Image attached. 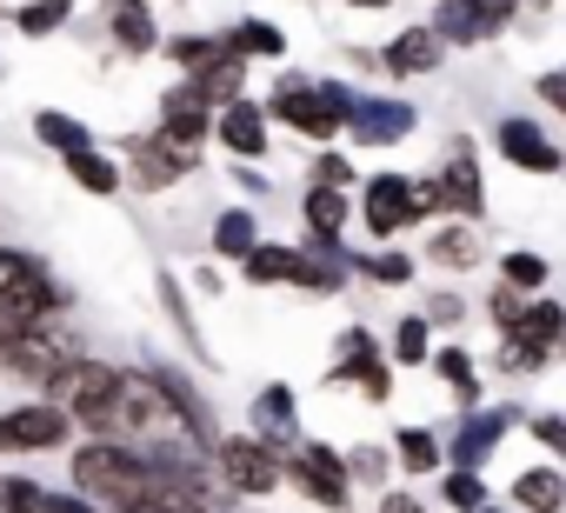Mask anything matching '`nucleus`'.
Instances as JSON below:
<instances>
[{
  "instance_id": "obj_1",
  "label": "nucleus",
  "mask_w": 566,
  "mask_h": 513,
  "mask_svg": "<svg viewBox=\"0 0 566 513\" xmlns=\"http://www.w3.org/2000/svg\"><path fill=\"white\" fill-rule=\"evenodd\" d=\"M354 107H360V94L347 81H321V74H280V87L266 94V121L314 147H334L354 127Z\"/></svg>"
},
{
  "instance_id": "obj_2",
  "label": "nucleus",
  "mask_w": 566,
  "mask_h": 513,
  "mask_svg": "<svg viewBox=\"0 0 566 513\" xmlns=\"http://www.w3.org/2000/svg\"><path fill=\"white\" fill-rule=\"evenodd\" d=\"M74 493H87L101 513H140L154 493V467L134 440H81L74 447Z\"/></svg>"
},
{
  "instance_id": "obj_3",
  "label": "nucleus",
  "mask_w": 566,
  "mask_h": 513,
  "mask_svg": "<svg viewBox=\"0 0 566 513\" xmlns=\"http://www.w3.org/2000/svg\"><path fill=\"white\" fill-rule=\"evenodd\" d=\"M48 400H54L87 440L120 433V367H107V360H94V354H74V360L54 374Z\"/></svg>"
},
{
  "instance_id": "obj_4",
  "label": "nucleus",
  "mask_w": 566,
  "mask_h": 513,
  "mask_svg": "<svg viewBox=\"0 0 566 513\" xmlns=\"http://www.w3.org/2000/svg\"><path fill=\"white\" fill-rule=\"evenodd\" d=\"M67 307H74V294L54 281V268L41 261V253L0 240V314H8L14 327H48Z\"/></svg>"
},
{
  "instance_id": "obj_5",
  "label": "nucleus",
  "mask_w": 566,
  "mask_h": 513,
  "mask_svg": "<svg viewBox=\"0 0 566 513\" xmlns=\"http://www.w3.org/2000/svg\"><path fill=\"white\" fill-rule=\"evenodd\" d=\"M213 473H220L227 493L266 500V493L287 486V453H273V447L253 440V433H220V440H213Z\"/></svg>"
},
{
  "instance_id": "obj_6",
  "label": "nucleus",
  "mask_w": 566,
  "mask_h": 513,
  "mask_svg": "<svg viewBox=\"0 0 566 513\" xmlns=\"http://www.w3.org/2000/svg\"><path fill=\"white\" fill-rule=\"evenodd\" d=\"M287 486L327 513H347L354 506V473H347V453L327 447V440H294L287 447Z\"/></svg>"
},
{
  "instance_id": "obj_7",
  "label": "nucleus",
  "mask_w": 566,
  "mask_h": 513,
  "mask_svg": "<svg viewBox=\"0 0 566 513\" xmlns=\"http://www.w3.org/2000/svg\"><path fill=\"white\" fill-rule=\"evenodd\" d=\"M327 387H354L367 407H387V400H394V360L380 354V341H374L367 327H347V334L334 341Z\"/></svg>"
},
{
  "instance_id": "obj_8",
  "label": "nucleus",
  "mask_w": 566,
  "mask_h": 513,
  "mask_svg": "<svg viewBox=\"0 0 566 513\" xmlns=\"http://www.w3.org/2000/svg\"><path fill=\"white\" fill-rule=\"evenodd\" d=\"M360 220L374 240H400L407 227H420V180L413 174H374L360 180Z\"/></svg>"
},
{
  "instance_id": "obj_9",
  "label": "nucleus",
  "mask_w": 566,
  "mask_h": 513,
  "mask_svg": "<svg viewBox=\"0 0 566 513\" xmlns=\"http://www.w3.org/2000/svg\"><path fill=\"white\" fill-rule=\"evenodd\" d=\"M193 167H200V154H180V147L160 140V134H127V147H120V174H127V187H140V193H167V187H180Z\"/></svg>"
},
{
  "instance_id": "obj_10",
  "label": "nucleus",
  "mask_w": 566,
  "mask_h": 513,
  "mask_svg": "<svg viewBox=\"0 0 566 513\" xmlns=\"http://www.w3.org/2000/svg\"><path fill=\"white\" fill-rule=\"evenodd\" d=\"M427 180H433V193H440V220H447V213H453V220H480V213H486V167H480L473 140H453L447 160H440Z\"/></svg>"
},
{
  "instance_id": "obj_11",
  "label": "nucleus",
  "mask_w": 566,
  "mask_h": 513,
  "mask_svg": "<svg viewBox=\"0 0 566 513\" xmlns=\"http://www.w3.org/2000/svg\"><path fill=\"white\" fill-rule=\"evenodd\" d=\"M520 427V413L513 407H473V413H460L453 420V433H447V467H467V473H480L493 453H500V440Z\"/></svg>"
},
{
  "instance_id": "obj_12",
  "label": "nucleus",
  "mask_w": 566,
  "mask_h": 513,
  "mask_svg": "<svg viewBox=\"0 0 566 513\" xmlns=\"http://www.w3.org/2000/svg\"><path fill=\"white\" fill-rule=\"evenodd\" d=\"M67 433H74V420L54 400H21L0 413V453H54V447H67Z\"/></svg>"
},
{
  "instance_id": "obj_13",
  "label": "nucleus",
  "mask_w": 566,
  "mask_h": 513,
  "mask_svg": "<svg viewBox=\"0 0 566 513\" xmlns=\"http://www.w3.org/2000/svg\"><path fill=\"white\" fill-rule=\"evenodd\" d=\"M493 147H500V160L520 167V174H559V167H566V147H559L539 121H526V114H506V121L493 127Z\"/></svg>"
},
{
  "instance_id": "obj_14",
  "label": "nucleus",
  "mask_w": 566,
  "mask_h": 513,
  "mask_svg": "<svg viewBox=\"0 0 566 513\" xmlns=\"http://www.w3.org/2000/svg\"><path fill=\"white\" fill-rule=\"evenodd\" d=\"M160 140H174L180 154H200L213 140V107H207V94L193 81H174L160 94Z\"/></svg>"
},
{
  "instance_id": "obj_15",
  "label": "nucleus",
  "mask_w": 566,
  "mask_h": 513,
  "mask_svg": "<svg viewBox=\"0 0 566 513\" xmlns=\"http://www.w3.org/2000/svg\"><path fill=\"white\" fill-rule=\"evenodd\" d=\"M247 433L266 440L273 453H287V447L301 440V400H294L287 380H266V387L253 394V407H247Z\"/></svg>"
},
{
  "instance_id": "obj_16",
  "label": "nucleus",
  "mask_w": 566,
  "mask_h": 513,
  "mask_svg": "<svg viewBox=\"0 0 566 513\" xmlns=\"http://www.w3.org/2000/svg\"><path fill=\"white\" fill-rule=\"evenodd\" d=\"M347 240H301V261H294V287L301 294H321V301H334V294H347V281H354V261H347Z\"/></svg>"
},
{
  "instance_id": "obj_17",
  "label": "nucleus",
  "mask_w": 566,
  "mask_h": 513,
  "mask_svg": "<svg viewBox=\"0 0 566 513\" xmlns=\"http://www.w3.org/2000/svg\"><path fill=\"white\" fill-rule=\"evenodd\" d=\"M420 127V107L413 101H394V94H360V107H354V140L360 147H400L407 134Z\"/></svg>"
},
{
  "instance_id": "obj_18",
  "label": "nucleus",
  "mask_w": 566,
  "mask_h": 513,
  "mask_svg": "<svg viewBox=\"0 0 566 513\" xmlns=\"http://www.w3.org/2000/svg\"><path fill=\"white\" fill-rule=\"evenodd\" d=\"M266 127H273V121H266V101H253V94H240L233 107L213 114V140H220L233 160H247V167L266 160Z\"/></svg>"
},
{
  "instance_id": "obj_19",
  "label": "nucleus",
  "mask_w": 566,
  "mask_h": 513,
  "mask_svg": "<svg viewBox=\"0 0 566 513\" xmlns=\"http://www.w3.org/2000/svg\"><path fill=\"white\" fill-rule=\"evenodd\" d=\"M440 61H447V41H440L427 21H420V28H400V34L380 48V67H387L394 81H427Z\"/></svg>"
},
{
  "instance_id": "obj_20",
  "label": "nucleus",
  "mask_w": 566,
  "mask_h": 513,
  "mask_svg": "<svg viewBox=\"0 0 566 513\" xmlns=\"http://www.w3.org/2000/svg\"><path fill=\"white\" fill-rule=\"evenodd\" d=\"M74 360V347L54 334V321L48 327H21V341H14V360H8V374H21V380H34V387H54V374Z\"/></svg>"
},
{
  "instance_id": "obj_21",
  "label": "nucleus",
  "mask_w": 566,
  "mask_h": 513,
  "mask_svg": "<svg viewBox=\"0 0 566 513\" xmlns=\"http://www.w3.org/2000/svg\"><path fill=\"white\" fill-rule=\"evenodd\" d=\"M101 21H107V34H114V48L120 54H160V28H154V8L147 0H101Z\"/></svg>"
},
{
  "instance_id": "obj_22",
  "label": "nucleus",
  "mask_w": 566,
  "mask_h": 513,
  "mask_svg": "<svg viewBox=\"0 0 566 513\" xmlns=\"http://www.w3.org/2000/svg\"><path fill=\"white\" fill-rule=\"evenodd\" d=\"M427 261H433V268H447V274H467V268H480V261H486V240H480V227H473V220H440V227L427 233Z\"/></svg>"
},
{
  "instance_id": "obj_23",
  "label": "nucleus",
  "mask_w": 566,
  "mask_h": 513,
  "mask_svg": "<svg viewBox=\"0 0 566 513\" xmlns=\"http://www.w3.org/2000/svg\"><path fill=\"white\" fill-rule=\"evenodd\" d=\"M513 506H520V513H566V473H559L553 460L520 467V473H513Z\"/></svg>"
},
{
  "instance_id": "obj_24",
  "label": "nucleus",
  "mask_w": 566,
  "mask_h": 513,
  "mask_svg": "<svg viewBox=\"0 0 566 513\" xmlns=\"http://www.w3.org/2000/svg\"><path fill=\"white\" fill-rule=\"evenodd\" d=\"M427 28H433L447 48H480V41H493L480 0H433V21H427Z\"/></svg>"
},
{
  "instance_id": "obj_25",
  "label": "nucleus",
  "mask_w": 566,
  "mask_h": 513,
  "mask_svg": "<svg viewBox=\"0 0 566 513\" xmlns=\"http://www.w3.org/2000/svg\"><path fill=\"white\" fill-rule=\"evenodd\" d=\"M294 261H301V247L260 240L247 261H240V281H247V287H294Z\"/></svg>"
},
{
  "instance_id": "obj_26",
  "label": "nucleus",
  "mask_w": 566,
  "mask_h": 513,
  "mask_svg": "<svg viewBox=\"0 0 566 513\" xmlns=\"http://www.w3.org/2000/svg\"><path fill=\"white\" fill-rule=\"evenodd\" d=\"M67 180H74L81 193H94V200H114V193L127 187V174H120V160H114L107 147H87V154H67Z\"/></svg>"
},
{
  "instance_id": "obj_27",
  "label": "nucleus",
  "mask_w": 566,
  "mask_h": 513,
  "mask_svg": "<svg viewBox=\"0 0 566 513\" xmlns=\"http://www.w3.org/2000/svg\"><path fill=\"white\" fill-rule=\"evenodd\" d=\"M347 213H354V200H347L340 187H307V193H301L307 240H340V233H347Z\"/></svg>"
},
{
  "instance_id": "obj_28",
  "label": "nucleus",
  "mask_w": 566,
  "mask_h": 513,
  "mask_svg": "<svg viewBox=\"0 0 566 513\" xmlns=\"http://www.w3.org/2000/svg\"><path fill=\"white\" fill-rule=\"evenodd\" d=\"M440 380H447V394H453V407L460 413H473L486 394H480V367H473V354L467 347H433V360H427Z\"/></svg>"
},
{
  "instance_id": "obj_29",
  "label": "nucleus",
  "mask_w": 566,
  "mask_h": 513,
  "mask_svg": "<svg viewBox=\"0 0 566 513\" xmlns=\"http://www.w3.org/2000/svg\"><path fill=\"white\" fill-rule=\"evenodd\" d=\"M220 48L253 67V61H280V54H287V34H280L273 21H233V28L220 34Z\"/></svg>"
},
{
  "instance_id": "obj_30",
  "label": "nucleus",
  "mask_w": 566,
  "mask_h": 513,
  "mask_svg": "<svg viewBox=\"0 0 566 513\" xmlns=\"http://www.w3.org/2000/svg\"><path fill=\"white\" fill-rule=\"evenodd\" d=\"M34 140H41V147H54L61 160H67V154L101 147V140H94V127H87L81 114H61V107H41V114H34Z\"/></svg>"
},
{
  "instance_id": "obj_31",
  "label": "nucleus",
  "mask_w": 566,
  "mask_h": 513,
  "mask_svg": "<svg viewBox=\"0 0 566 513\" xmlns=\"http://www.w3.org/2000/svg\"><path fill=\"white\" fill-rule=\"evenodd\" d=\"M394 467L400 473H440L447 467V440L433 427H400L394 433Z\"/></svg>"
},
{
  "instance_id": "obj_32",
  "label": "nucleus",
  "mask_w": 566,
  "mask_h": 513,
  "mask_svg": "<svg viewBox=\"0 0 566 513\" xmlns=\"http://www.w3.org/2000/svg\"><path fill=\"white\" fill-rule=\"evenodd\" d=\"M546 281H553V268H546V253H533V247H506L500 253V287H513V294H546Z\"/></svg>"
},
{
  "instance_id": "obj_33",
  "label": "nucleus",
  "mask_w": 566,
  "mask_h": 513,
  "mask_svg": "<svg viewBox=\"0 0 566 513\" xmlns=\"http://www.w3.org/2000/svg\"><path fill=\"white\" fill-rule=\"evenodd\" d=\"M220 54H227V48H220V34H167V41H160V61H174V67H180V81L207 74Z\"/></svg>"
},
{
  "instance_id": "obj_34",
  "label": "nucleus",
  "mask_w": 566,
  "mask_h": 513,
  "mask_svg": "<svg viewBox=\"0 0 566 513\" xmlns=\"http://www.w3.org/2000/svg\"><path fill=\"white\" fill-rule=\"evenodd\" d=\"M253 247H260V220H253L247 207L213 213V253H220V261H247Z\"/></svg>"
},
{
  "instance_id": "obj_35",
  "label": "nucleus",
  "mask_w": 566,
  "mask_h": 513,
  "mask_svg": "<svg viewBox=\"0 0 566 513\" xmlns=\"http://www.w3.org/2000/svg\"><path fill=\"white\" fill-rule=\"evenodd\" d=\"M387 360H394V367H427V360H433V327H427L420 314H400L394 334H387Z\"/></svg>"
},
{
  "instance_id": "obj_36",
  "label": "nucleus",
  "mask_w": 566,
  "mask_h": 513,
  "mask_svg": "<svg viewBox=\"0 0 566 513\" xmlns=\"http://www.w3.org/2000/svg\"><path fill=\"white\" fill-rule=\"evenodd\" d=\"M193 87L207 94V107L220 114V107H233L240 94H247V61H233V54H220L207 74H193Z\"/></svg>"
},
{
  "instance_id": "obj_37",
  "label": "nucleus",
  "mask_w": 566,
  "mask_h": 513,
  "mask_svg": "<svg viewBox=\"0 0 566 513\" xmlns=\"http://www.w3.org/2000/svg\"><path fill=\"white\" fill-rule=\"evenodd\" d=\"M347 261H354V274H360V281H374V287H407V281H413V253H400V247L347 253Z\"/></svg>"
},
{
  "instance_id": "obj_38",
  "label": "nucleus",
  "mask_w": 566,
  "mask_h": 513,
  "mask_svg": "<svg viewBox=\"0 0 566 513\" xmlns=\"http://www.w3.org/2000/svg\"><path fill=\"white\" fill-rule=\"evenodd\" d=\"M520 341L559 347V341H566V307H559L553 294H533V301H526V321H520Z\"/></svg>"
},
{
  "instance_id": "obj_39",
  "label": "nucleus",
  "mask_w": 566,
  "mask_h": 513,
  "mask_svg": "<svg viewBox=\"0 0 566 513\" xmlns=\"http://www.w3.org/2000/svg\"><path fill=\"white\" fill-rule=\"evenodd\" d=\"M440 506H453V513H480V506H493V493H486V473L440 467Z\"/></svg>"
},
{
  "instance_id": "obj_40",
  "label": "nucleus",
  "mask_w": 566,
  "mask_h": 513,
  "mask_svg": "<svg viewBox=\"0 0 566 513\" xmlns=\"http://www.w3.org/2000/svg\"><path fill=\"white\" fill-rule=\"evenodd\" d=\"M347 453V473H354V493L360 486H374V493H387V473H394V447H374V440H360V447H340Z\"/></svg>"
},
{
  "instance_id": "obj_41",
  "label": "nucleus",
  "mask_w": 566,
  "mask_h": 513,
  "mask_svg": "<svg viewBox=\"0 0 566 513\" xmlns=\"http://www.w3.org/2000/svg\"><path fill=\"white\" fill-rule=\"evenodd\" d=\"M74 21V0H28V8L14 14V28L28 34V41H48V34H61Z\"/></svg>"
},
{
  "instance_id": "obj_42",
  "label": "nucleus",
  "mask_w": 566,
  "mask_h": 513,
  "mask_svg": "<svg viewBox=\"0 0 566 513\" xmlns=\"http://www.w3.org/2000/svg\"><path fill=\"white\" fill-rule=\"evenodd\" d=\"M48 486L34 473H0V513H41Z\"/></svg>"
},
{
  "instance_id": "obj_43",
  "label": "nucleus",
  "mask_w": 566,
  "mask_h": 513,
  "mask_svg": "<svg viewBox=\"0 0 566 513\" xmlns=\"http://www.w3.org/2000/svg\"><path fill=\"white\" fill-rule=\"evenodd\" d=\"M160 307H167V321L180 327V341H187L193 354H207V347H200V327H193V307H187V294H180L174 274H160Z\"/></svg>"
},
{
  "instance_id": "obj_44",
  "label": "nucleus",
  "mask_w": 566,
  "mask_h": 513,
  "mask_svg": "<svg viewBox=\"0 0 566 513\" xmlns=\"http://www.w3.org/2000/svg\"><path fill=\"white\" fill-rule=\"evenodd\" d=\"M307 187H340V193H347V187H360V174H354V160H347L340 147H321V154H314V180H307Z\"/></svg>"
},
{
  "instance_id": "obj_45",
  "label": "nucleus",
  "mask_w": 566,
  "mask_h": 513,
  "mask_svg": "<svg viewBox=\"0 0 566 513\" xmlns=\"http://www.w3.org/2000/svg\"><path fill=\"white\" fill-rule=\"evenodd\" d=\"M553 360V347H533V341H520V334H500V367L506 374H539Z\"/></svg>"
},
{
  "instance_id": "obj_46",
  "label": "nucleus",
  "mask_w": 566,
  "mask_h": 513,
  "mask_svg": "<svg viewBox=\"0 0 566 513\" xmlns=\"http://www.w3.org/2000/svg\"><path fill=\"white\" fill-rule=\"evenodd\" d=\"M486 321H493L500 334H520V321H526V294H513V287H493V294H486Z\"/></svg>"
},
{
  "instance_id": "obj_47",
  "label": "nucleus",
  "mask_w": 566,
  "mask_h": 513,
  "mask_svg": "<svg viewBox=\"0 0 566 513\" xmlns=\"http://www.w3.org/2000/svg\"><path fill=\"white\" fill-rule=\"evenodd\" d=\"M420 321H427L433 334H440V327H460V321H467V301L440 287V294H427V307H420Z\"/></svg>"
},
{
  "instance_id": "obj_48",
  "label": "nucleus",
  "mask_w": 566,
  "mask_h": 513,
  "mask_svg": "<svg viewBox=\"0 0 566 513\" xmlns=\"http://www.w3.org/2000/svg\"><path fill=\"white\" fill-rule=\"evenodd\" d=\"M526 427H533V440L553 453V467H566V413H533Z\"/></svg>"
},
{
  "instance_id": "obj_49",
  "label": "nucleus",
  "mask_w": 566,
  "mask_h": 513,
  "mask_svg": "<svg viewBox=\"0 0 566 513\" xmlns=\"http://www.w3.org/2000/svg\"><path fill=\"white\" fill-rule=\"evenodd\" d=\"M526 8H546V0H480V14H486V28L500 34V28H513Z\"/></svg>"
},
{
  "instance_id": "obj_50",
  "label": "nucleus",
  "mask_w": 566,
  "mask_h": 513,
  "mask_svg": "<svg viewBox=\"0 0 566 513\" xmlns=\"http://www.w3.org/2000/svg\"><path fill=\"white\" fill-rule=\"evenodd\" d=\"M41 513H101L87 493H74V486H48V500H41Z\"/></svg>"
},
{
  "instance_id": "obj_51",
  "label": "nucleus",
  "mask_w": 566,
  "mask_h": 513,
  "mask_svg": "<svg viewBox=\"0 0 566 513\" xmlns=\"http://www.w3.org/2000/svg\"><path fill=\"white\" fill-rule=\"evenodd\" d=\"M374 513H433L420 493H407V486H387L380 500H374Z\"/></svg>"
},
{
  "instance_id": "obj_52",
  "label": "nucleus",
  "mask_w": 566,
  "mask_h": 513,
  "mask_svg": "<svg viewBox=\"0 0 566 513\" xmlns=\"http://www.w3.org/2000/svg\"><path fill=\"white\" fill-rule=\"evenodd\" d=\"M533 94H539L553 114H566V61H559L553 74H539V81H533Z\"/></svg>"
},
{
  "instance_id": "obj_53",
  "label": "nucleus",
  "mask_w": 566,
  "mask_h": 513,
  "mask_svg": "<svg viewBox=\"0 0 566 513\" xmlns=\"http://www.w3.org/2000/svg\"><path fill=\"white\" fill-rule=\"evenodd\" d=\"M233 187H240V193H266V180H260L247 160H233Z\"/></svg>"
},
{
  "instance_id": "obj_54",
  "label": "nucleus",
  "mask_w": 566,
  "mask_h": 513,
  "mask_svg": "<svg viewBox=\"0 0 566 513\" xmlns=\"http://www.w3.org/2000/svg\"><path fill=\"white\" fill-rule=\"evenodd\" d=\"M14 341H21V327H14L8 314H0V367H8V360H14Z\"/></svg>"
},
{
  "instance_id": "obj_55",
  "label": "nucleus",
  "mask_w": 566,
  "mask_h": 513,
  "mask_svg": "<svg viewBox=\"0 0 566 513\" xmlns=\"http://www.w3.org/2000/svg\"><path fill=\"white\" fill-rule=\"evenodd\" d=\"M347 8H367V14H380V8H387V0H347Z\"/></svg>"
},
{
  "instance_id": "obj_56",
  "label": "nucleus",
  "mask_w": 566,
  "mask_h": 513,
  "mask_svg": "<svg viewBox=\"0 0 566 513\" xmlns=\"http://www.w3.org/2000/svg\"><path fill=\"white\" fill-rule=\"evenodd\" d=\"M480 513H506V506H480Z\"/></svg>"
},
{
  "instance_id": "obj_57",
  "label": "nucleus",
  "mask_w": 566,
  "mask_h": 513,
  "mask_svg": "<svg viewBox=\"0 0 566 513\" xmlns=\"http://www.w3.org/2000/svg\"><path fill=\"white\" fill-rule=\"evenodd\" d=\"M559 354H566V341H559Z\"/></svg>"
},
{
  "instance_id": "obj_58",
  "label": "nucleus",
  "mask_w": 566,
  "mask_h": 513,
  "mask_svg": "<svg viewBox=\"0 0 566 513\" xmlns=\"http://www.w3.org/2000/svg\"><path fill=\"white\" fill-rule=\"evenodd\" d=\"M0 81H8V74H0Z\"/></svg>"
}]
</instances>
